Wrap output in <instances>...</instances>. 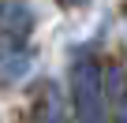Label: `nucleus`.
I'll list each match as a JSON object with an SVG mask.
<instances>
[{"mask_svg": "<svg viewBox=\"0 0 127 123\" xmlns=\"http://www.w3.org/2000/svg\"><path fill=\"white\" fill-rule=\"evenodd\" d=\"M75 97H79V123H105V104H101V90H97L94 67H82L79 71Z\"/></svg>", "mask_w": 127, "mask_h": 123, "instance_id": "1", "label": "nucleus"}, {"mask_svg": "<svg viewBox=\"0 0 127 123\" xmlns=\"http://www.w3.org/2000/svg\"><path fill=\"white\" fill-rule=\"evenodd\" d=\"M41 123H60V108H56V101L45 108V116H41Z\"/></svg>", "mask_w": 127, "mask_h": 123, "instance_id": "2", "label": "nucleus"}]
</instances>
